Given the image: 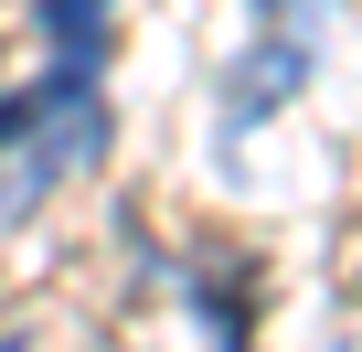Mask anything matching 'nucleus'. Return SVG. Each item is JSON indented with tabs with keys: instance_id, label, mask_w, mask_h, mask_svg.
Listing matches in <instances>:
<instances>
[{
	"instance_id": "f257e3e1",
	"label": "nucleus",
	"mask_w": 362,
	"mask_h": 352,
	"mask_svg": "<svg viewBox=\"0 0 362 352\" xmlns=\"http://www.w3.org/2000/svg\"><path fill=\"white\" fill-rule=\"evenodd\" d=\"M267 22H277V33H267V43H256V54L235 64L224 128H256V118H267V107H277V96H288L298 75H309V11H298V0H267Z\"/></svg>"
},
{
	"instance_id": "f03ea898",
	"label": "nucleus",
	"mask_w": 362,
	"mask_h": 352,
	"mask_svg": "<svg viewBox=\"0 0 362 352\" xmlns=\"http://www.w3.org/2000/svg\"><path fill=\"white\" fill-rule=\"evenodd\" d=\"M43 33H54L64 75H107V0H43Z\"/></svg>"
},
{
	"instance_id": "7ed1b4c3",
	"label": "nucleus",
	"mask_w": 362,
	"mask_h": 352,
	"mask_svg": "<svg viewBox=\"0 0 362 352\" xmlns=\"http://www.w3.org/2000/svg\"><path fill=\"white\" fill-rule=\"evenodd\" d=\"M224 352H256V341H245V331H224Z\"/></svg>"
},
{
	"instance_id": "20e7f679",
	"label": "nucleus",
	"mask_w": 362,
	"mask_h": 352,
	"mask_svg": "<svg viewBox=\"0 0 362 352\" xmlns=\"http://www.w3.org/2000/svg\"><path fill=\"white\" fill-rule=\"evenodd\" d=\"M0 128H11V96H0Z\"/></svg>"
},
{
	"instance_id": "39448f33",
	"label": "nucleus",
	"mask_w": 362,
	"mask_h": 352,
	"mask_svg": "<svg viewBox=\"0 0 362 352\" xmlns=\"http://www.w3.org/2000/svg\"><path fill=\"white\" fill-rule=\"evenodd\" d=\"M0 352H33V341H0Z\"/></svg>"
}]
</instances>
